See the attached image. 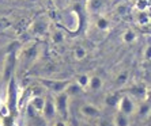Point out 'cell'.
<instances>
[{
    "label": "cell",
    "instance_id": "1",
    "mask_svg": "<svg viewBox=\"0 0 151 126\" xmlns=\"http://www.w3.org/2000/svg\"><path fill=\"white\" fill-rule=\"evenodd\" d=\"M136 107H137V103L134 98H131L128 94L120 95L119 103H117V106H116L117 111H121L123 114L131 117V115H135V114H136Z\"/></svg>",
    "mask_w": 151,
    "mask_h": 126
},
{
    "label": "cell",
    "instance_id": "2",
    "mask_svg": "<svg viewBox=\"0 0 151 126\" xmlns=\"http://www.w3.org/2000/svg\"><path fill=\"white\" fill-rule=\"evenodd\" d=\"M55 99V106H56L57 115L61 117V119L68 118V103H70V96L65 92H59L56 94Z\"/></svg>",
    "mask_w": 151,
    "mask_h": 126
},
{
    "label": "cell",
    "instance_id": "3",
    "mask_svg": "<svg viewBox=\"0 0 151 126\" xmlns=\"http://www.w3.org/2000/svg\"><path fill=\"white\" fill-rule=\"evenodd\" d=\"M14 68H15V54L14 53H7L3 61V68H1V76H3V80L6 83L10 81L11 76L14 73Z\"/></svg>",
    "mask_w": 151,
    "mask_h": 126
},
{
    "label": "cell",
    "instance_id": "4",
    "mask_svg": "<svg viewBox=\"0 0 151 126\" xmlns=\"http://www.w3.org/2000/svg\"><path fill=\"white\" fill-rule=\"evenodd\" d=\"M106 7H108V0H87L86 4V10L90 15L104 14Z\"/></svg>",
    "mask_w": 151,
    "mask_h": 126
},
{
    "label": "cell",
    "instance_id": "5",
    "mask_svg": "<svg viewBox=\"0 0 151 126\" xmlns=\"http://www.w3.org/2000/svg\"><path fill=\"white\" fill-rule=\"evenodd\" d=\"M42 115L46 121H53L57 115L56 111V106H55V99L52 96H45V105H44V109H42Z\"/></svg>",
    "mask_w": 151,
    "mask_h": 126
},
{
    "label": "cell",
    "instance_id": "6",
    "mask_svg": "<svg viewBox=\"0 0 151 126\" xmlns=\"http://www.w3.org/2000/svg\"><path fill=\"white\" fill-rule=\"evenodd\" d=\"M68 83H70L68 80H61V79H57V80H55V79H46V80L42 81V84L45 85V88L50 90V91L55 92V94L63 92L64 90H65V87L68 85Z\"/></svg>",
    "mask_w": 151,
    "mask_h": 126
},
{
    "label": "cell",
    "instance_id": "7",
    "mask_svg": "<svg viewBox=\"0 0 151 126\" xmlns=\"http://www.w3.org/2000/svg\"><path fill=\"white\" fill-rule=\"evenodd\" d=\"M81 114L84 118L88 119H97L101 115V109L98 106L93 105V103H84L81 106Z\"/></svg>",
    "mask_w": 151,
    "mask_h": 126
},
{
    "label": "cell",
    "instance_id": "8",
    "mask_svg": "<svg viewBox=\"0 0 151 126\" xmlns=\"http://www.w3.org/2000/svg\"><path fill=\"white\" fill-rule=\"evenodd\" d=\"M48 30H49V22L46 19H37L29 27V31L33 35H44L48 33Z\"/></svg>",
    "mask_w": 151,
    "mask_h": 126
},
{
    "label": "cell",
    "instance_id": "9",
    "mask_svg": "<svg viewBox=\"0 0 151 126\" xmlns=\"http://www.w3.org/2000/svg\"><path fill=\"white\" fill-rule=\"evenodd\" d=\"M38 46L37 45H27L25 46L21 52V58L26 63H34L37 57H38Z\"/></svg>",
    "mask_w": 151,
    "mask_h": 126
},
{
    "label": "cell",
    "instance_id": "10",
    "mask_svg": "<svg viewBox=\"0 0 151 126\" xmlns=\"http://www.w3.org/2000/svg\"><path fill=\"white\" fill-rule=\"evenodd\" d=\"M94 16V27L98 30V31H109L110 30V26H112V22L105 14H98V15H93Z\"/></svg>",
    "mask_w": 151,
    "mask_h": 126
},
{
    "label": "cell",
    "instance_id": "11",
    "mask_svg": "<svg viewBox=\"0 0 151 126\" xmlns=\"http://www.w3.org/2000/svg\"><path fill=\"white\" fill-rule=\"evenodd\" d=\"M128 95H129L131 98H134L135 100H143V99L148 98V94H147V88L144 87V85H135V87H132L129 90V92H128Z\"/></svg>",
    "mask_w": 151,
    "mask_h": 126
},
{
    "label": "cell",
    "instance_id": "12",
    "mask_svg": "<svg viewBox=\"0 0 151 126\" xmlns=\"http://www.w3.org/2000/svg\"><path fill=\"white\" fill-rule=\"evenodd\" d=\"M112 122L114 126H131V119L128 115L123 114L121 111H116L113 114Z\"/></svg>",
    "mask_w": 151,
    "mask_h": 126
},
{
    "label": "cell",
    "instance_id": "13",
    "mask_svg": "<svg viewBox=\"0 0 151 126\" xmlns=\"http://www.w3.org/2000/svg\"><path fill=\"white\" fill-rule=\"evenodd\" d=\"M135 21L139 26H148L150 25V11H136V14H135Z\"/></svg>",
    "mask_w": 151,
    "mask_h": 126
},
{
    "label": "cell",
    "instance_id": "14",
    "mask_svg": "<svg viewBox=\"0 0 151 126\" xmlns=\"http://www.w3.org/2000/svg\"><path fill=\"white\" fill-rule=\"evenodd\" d=\"M136 114H139L140 117H148L150 115V100H148V98L143 99V100L137 105L136 107Z\"/></svg>",
    "mask_w": 151,
    "mask_h": 126
},
{
    "label": "cell",
    "instance_id": "15",
    "mask_svg": "<svg viewBox=\"0 0 151 126\" xmlns=\"http://www.w3.org/2000/svg\"><path fill=\"white\" fill-rule=\"evenodd\" d=\"M104 87V80H102L101 76H97V75H94V76H90V80H88V87L91 91H99L101 88Z\"/></svg>",
    "mask_w": 151,
    "mask_h": 126
},
{
    "label": "cell",
    "instance_id": "16",
    "mask_svg": "<svg viewBox=\"0 0 151 126\" xmlns=\"http://www.w3.org/2000/svg\"><path fill=\"white\" fill-rule=\"evenodd\" d=\"M128 80H129V70L124 69L117 73L116 79H114V84H116L117 87H124L128 83Z\"/></svg>",
    "mask_w": 151,
    "mask_h": 126
},
{
    "label": "cell",
    "instance_id": "17",
    "mask_svg": "<svg viewBox=\"0 0 151 126\" xmlns=\"http://www.w3.org/2000/svg\"><path fill=\"white\" fill-rule=\"evenodd\" d=\"M44 105H45V95L44 96H33L30 100V107L34 109V111L41 112L44 109Z\"/></svg>",
    "mask_w": 151,
    "mask_h": 126
},
{
    "label": "cell",
    "instance_id": "18",
    "mask_svg": "<svg viewBox=\"0 0 151 126\" xmlns=\"http://www.w3.org/2000/svg\"><path fill=\"white\" fill-rule=\"evenodd\" d=\"M82 91H83V90H82V88L79 87V85H78L75 81H74V83H68V85L65 87V90H64V92H65V94H67L70 98H74V96L81 95Z\"/></svg>",
    "mask_w": 151,
    "mask_h": 126
},
{
    "label": "cell",
    "instance_id": "19",
    "mask_svg": "<svg viewBox=\"0 0 151 126\" xmlns=\"http://www.w3.org/2000/svg\"><path fill=\"white\" fill-rule=\"evenodd\" d=\"M136 39H137V34L135 30H132V28L125 30V31L123 33V35H121V41H123L124 43H128V45L134 43Z\"/></svg>",
    "mask_w": 151,
    "mask_h": 126
},
{
    "label": "cell",
    "instance_id": "20",
    "mask_svg": "<svg viewBox=\"0 0 151 126\" xmlns=\"http://www.w3.org/2000/svg\"><path fill=\"white\" fill-rule=\"evenodd\" d=\"M116 14L119 16H127V15H129L131 12V6L128 3H120L116 6Z\"/></svg>",
    "mask_w": 151,
    "mask_h": 126
},
{
    "label": "cell",
    "instance_id": "21",
    "mask_svg": "<svg viewBox=\"0 0 151 126\" xmlns=\"http://www.w3.org/2000/svg\"><path fill=\"white\" fill-rule=\"evenodd\" d=\"M86 56H87V50H86V48L82 45H76L74 49V57L75 60H78V61H82V60L86 58Z\"/></svg>",
    "mask_w": 151,
    "mask_h": 126
},
{
    "label": "cell",
    "instance_id": "22",
    "mask_svg": "<svg viewBox=\"0 0 151 126\" xmlns=\"http://www.w3.org/2000/svg\"><path fill=\"white\" fill-rule=\"evenodd\" d=\"M52 42L55 45H61L64 41H65V34L63 31H60V30H56V31L52 33V37H50Z\"/></svg>",
    "mask_w": 151,
    "mask_h": 126
},
{
    "label": "cell",
    "instance_id": "23",
    "mask_svg": "<svg viewBox=\"0 0 151 126\" xmlns=\"http://www.w3.org/2000/svg\"><path fill=\"white\" fill-rule=\"evenodd\" d=\"M135 11H150V1L148 0H136L134 3Z\"/></svg>",
    "mask_w": 151,
    "mask_h": 126
},
{
    "label": "cell",
    "instance_id": "24",
    "mask_svg": "<svg viewBox=\"0 0 151 126\" xmlns=\"http://www.w3.org/2000/svg\"><path fill=\"white\" fill-rule=\"evenodd\" d=\"M119 99H120V95H117V94H109V95H106L105 105L108 106V107H116L117 103H119Z\"/></svg>",
    "mask_w": 151,
    "mask_h": 126
},
{
    "label": "cell",
    "instance_id": "25",
    "mask_svg": "<svg viewBox=\"0 0 151 126\" xmlns=\"http://www.w3.org/2000/svg\"><path fill=\"white\" fill-rule=\"evenodd\" d=\"M88 80H90V76H88V75H79V76L76 77L75 83H76L82 90H86V88L88 87Z\"/></svg>",
    "mask_w": 151,
    "mask_h": 126
},
{
    "label": "cell",
    "instance_id": "26",
    "mask_svg": "<svg viewBox=\"0 0 151 126\" xmlns=\"http://www.w3.org/2000/svg\"><path fill=\"white\" fill-rule=\"evenodd\" d=\"M150 58H151V46H150V43H147L146 48H144V52H143V60L148 63Z\"/></svg>",
    "mask_w": 151,
    "mask_h": 126
},
{
    "label": "cell",
    "instance_id": "27",
    "mask_svg": "<svg viewBox=\"0 0 151 126\" xmlns=\"http://www.w3.org/2000/svg\"><path fill=\"white\" fill-rule=\"evenodd\" d=\"M10 26H11V23L7 18H1V19H0V30H1V31L6 30V28H8Z\"/></svg>",
    "mask_w": 151,
    "mask_h": 126
},
{
    "label": "cell",
    "instance_id": "28",
    "mask_svg": "<svg viewBox=\"0 0 151 126\" xmlns=\"http://www.w3.org/2000/svg\"><path fill=\"white\" fill-rule=\"evenodd\" d=\"M98 126H114L112 122V119H108V118H101L98 121Z\"/></svg>",
    "mask_w": 151,
    "mask_h": 126
},
{
    "label": "cell",
    "instance_id": "29",
    "mask_svg": "<svg viewBox=\"0 0 151 126\" xmlns=\"http://www.w3.org/2000/svg\"><path fill=\"white\" fill-rule=\"evenodd\" d=\"M53 126H68V123L65 122V119H57V121H55Z\"/></svg>",
    "mask_w": 151,
    "mask_h": 126
},
{
    "label": "cell",
    "instance_id": "30",
    "mask_svg": "<svg viewBox=\"0 0 151 126\" xmlns=\"http://www.w3.org/2000/svg\"><path fill=\"white\" fill-rule=\"evenodd\" d=\"M81 126H91V125H88V123H86V122H82Z\"/></svg>",
    "mask_w": 151,
    "mask_h": 126
}]
</instances>
